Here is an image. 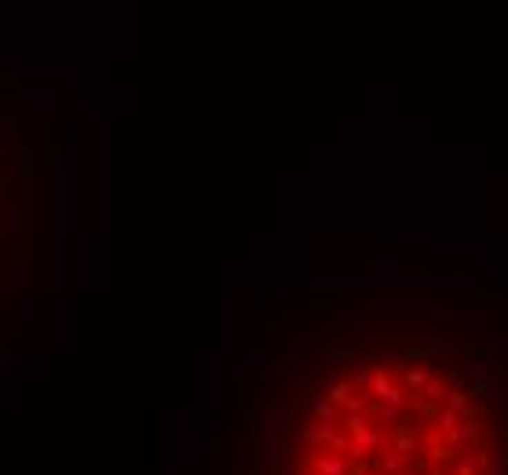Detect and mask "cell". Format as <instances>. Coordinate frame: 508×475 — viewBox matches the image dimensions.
<instances>
[{"mask_svg":"<svg viewBox=\"0 0 508 475\" xmlns=\"http://www.w3.org/2000/svg\"><path fill=\"white\" fill-rule=\"evenodd\" d=\"M370 395H373V399H377L380 406H402V402H406V391L399 388V384H391L388 369H377V373H373Z\"/></svg>","mask_w":508,"mask_h":475,"instance_id":"obj_1","label":"cell"},{"mask_svg":"<svg viewBox=\"0 0 508 475\" xmlns=\"http://www.w3.org/2000/svg\"><path fill=\"white\" fill-rule=\"evenodd\" d=\"M311 472L314 475H351V457H340V454H314L311 460Z\"/></svg>","mask_w":508,"mask_h":475,"instance_id":"obj_2","label":"cell"},{"mask_svg":"<svg viewBox=\"0 0 508 475\" xmlns=\"http://www.w3.org/2000/svg\"><path fill=\"white\" fill-rule=\"evenodd\" d=\"M435 425H439V431H442V439H446V446L461 443V413H453L450 406H442L439 417H435Z\"/></svg>","mask_w":508,"mask_h":475,"instance_id":"obj_3","label":"cell"},{"mask_svg":"<svg viewBox=\"0 0 508 475\" xmlns=\"http://www.w3.org/2000/svg\"><path fill=\"white\" fill-rule=\"evenodd\" d=\"M370 420H377V425L384 428H399L402 425V406H370Z\"/></svg>","mask_w":508,"mask_h":475,"instance_id":"obj_4","label":"cell"},{"mask_svg":"<svg viewBox=\"0 0 508 475\" xmlns=\"http://www.w3.org/2000/svg\"><path fill=\"white\" fill-rule=\"evenodd\" d=\"M490 380H493V373H490V366H468V384H472V395H490Z\"/></svg>","mask_w":508,"mask_h":475,"instance_id":"obj_5","label":"cell"},{"mask_svg":"<svg viewBox=\"0 0 508 475\" xmlns=\"http://www.w3.org/2000/svg\"><path fill=\"white\" fill-rule=\"evenodd\" d=\"M391 446H395V454L399 457H406L417 446V435H413V428L410 425H399V428H391Z\"/></svg>","mask_w":508,"mask_h":475,"instance_id":"obj_6","label":"cell"},{"mask_svg":"<svg viewBox=\"0 0 508 475\" xmlns=\"http://www.w3.org/2000/svg\"><path fill=\"white\" fill-rule=\"evenodd\" d=\"M311 409H314V417H319L322 425H337L340 420V406H333L329 399H322V395H311Z\"/></svg>","mask_w":508,"mask_h":475,"instance_id":"obj_7","label":"cell"},{"mask_svg":"<svg viewBox=\"0 0 508 475\" xmlns=\"http://www.w3.org/2000/svg\"><path fill=\"white\" fill-rule=\"evenodd\" d=\"M62 201H66V194H62V179L55 176L52 179V230L55 234H62Z\"/></svg>","mask_w":508,"mask_h":475,"instance_id":"obj_8","label":"cell"},{"mask_svg":"<svg viewBox=\"0 0 508 475\" xmlns=\"http://www.w3.org/2000/svg\"><path fill=\"white\" fill-rule=\"evenodd\" d=\"M428 380H431V369L428 366H410V369H406V388H410L413 395H421Z\"/></svg>","mask_w":508,"mask_h":475,"instance_id":"obj_9","label":"cell"},{"mask_svg":"<svg viewBox=\"0 0 508 475\" xmlns=\"http://www.w3.org/2000/svg\"><path fill=\"white\" fill-rule=\"evenodd\" d=\"M468 402H472V391H468L464 384H457V388H450V395H446V406L453 409V413H468Z\"/></svg>","mask_w":508,"mask_h":475,"instance_id":"obj_10","label":"cell"},{"mask_svg":"<svg viewBox=\"0 0 508 475\" xmlns=\"http://www.w3.org/2000/svg\"><path fill=\"white\" fill-rule=\"evenodd\" d=\"M421 399H428L431 406H435V402H442V399H446V380H442V377H431V380L424 384Z\"/></svg>","mask_w":508,"mask_h":475,"instance_id":"obj_11","label":"cell"},{"mask_svg":"<svg viewBox=\"0 0 508 475\" xmlns=\"http://www.w3.org/2000/svg\"><path fill=\"white\" fill-rule=\"evenodd\" d=\"M337 425H322V420H314V446H326V450H329V446H333L337 443Z\"/></svg>","mask_w":508,"mask_h":475,"instance_id":"obj_12","label":"cell"},{"mask_svg":"<svg viewBox=\"0 0 508 475\" xmlns=\"http://www.w3.org/2000/svg\"><path fill=\"white\" fill-rule=\"evenodd\" d=\"M326 399L333 402V406H348V402L355 399V391H351V384H348V380H340V384H333V388H329Z\"/></svg>","mask_w":508,"mask_h":475,"instance_id":"obj_13","label":"cell"},{"mask_svg":"<svg viewBox=\"0 0 508 475\" xmlns=\"http://www.w3.org/2000/svg\"><path fill=\"white\" fill-rule=\"evenodd\" d=\"M15 136H19V118H15V113H0V139L11 147V143H15Z\"/></svg>","mask_w":508,"mask_h":475,"instance_id":"obj_14","label":"cell"},{"mask_svg":"<svg viewBox=\"0 0 508 475\" xmlns=\"http://www.w3.org/2000/svg\"><path fill=\"white\" fill-rule=\"evenodd\" d=\"M453 475H479V465L472 454H457L453 457Z\"/></svg>","mask_w":508,"mask_h":475,"instance_id":"obj_15","label":"cell"},{"mask_svg":"<svg viewBox=\"0 0 508 475\" xmlns=\"http://www.w3.org/2000/svg\"><path fill=\"white\" fill-rule=\"evenodd\" d=\"M439 358H450V348L439 340H431L428 348H421V362H439Z\"/></svg>","mask_w":508,"mask_h":475,"instance_id":"obj_16","label":"cell"},{"mask_svg":"<svg viewBox=\"0 0 508 475\" xmlns=\"http://www.w3.org/2000/svg\"><path fill=\"white\" fill-rule=\"evenodd\" d=\"M344 428H348V435L366 431L370 428V413H344Z\"/></svg>","mask_w":508,"mask_h":475,"instance_id":"obj_17","label":"cell"},{"mask_svg":"<svg viewBox=\"0 0 508 475\" xmlns=\"http://www.w3.org/2000/svg\"><path fill=\"white\" fill-rule=\"evenodd\" d=\"M348 384H351V391H359L362 399H366V395H370V384H373V373H370V369H359V373H355Z\"/></svg>","mask_w":508,"mask_h":475,"instance_id":"obj_18","label":"cell"},{"mask_svg":"<svg viewBox=\"0 0 508 475\" xmlns=\"http://www.w3.org/2000/svg\"><path fill=\"white\" fill-rule=\"evenodd\" d=\"M476 465L482 468V475H498V457H493V450H479Z\"/></svg>","mask_w":508,"mask_h":475,"instance_id":"obj_19","label":"cell"},{"mask_svg":"<svg viewBox=\"0 0 508 475\" xmlns=\"http://www.w3.org/2000/svg\"><path fill=\"white\" fill-rule=\"evenodd\" d=\"M402 465H406V457H399V454L380 457V472H384V475H399V472H402Z\"/></svg>","mask_w":508,"mask_h":475,"instance_id":"obj_20","label":"cell"},{"mask_svg":"<svg viewBox=\"0 0 508 475\" xmlns=\"http://www.w3.org/2000/svg\"><path fill=\"white\" fill-rule=\"evenodd\" d=\"M19 172H22V179H30V172H33V150L30 147L19 150Z\"/></svg>","mask_w":508,"mask_h":475,"instance_id":"obj_21","label":"cell"},{"mask_svg":"<svg viewBox=\"0 0 508 475\" xmlns=\"http://www.w3.org/2000/svg\"><path fill=\"white\" fill-rule=\"evenodd\" d=\"M348 358H355L351 351H326L322 355V366H333V362H348Z\"/></svg>","mask_w":508,"mask_h":475,"instance_id":"obj_22","label":"cell"},{"mask_svg":"<svg viewBox=\"0 0 508 475\" xmlns=\"http://www.w3.org/2000/svg\"><path fill=\"white\" fill-rule=\"evenodd\" d=\"M461 439H464V443H476V439H479V425H476L472 417H468V425H461Z\"/></svg>","mask_w":508,"mask_h":475,"instance_id":"obj_23","label":"cell"},{"mask_svg":"<svg viewBox=\"0 0 508 475\" xmlns=\"http://www.w3.org/2000/svg\"><path fill=\"white\" fill-rule=\"evenodd\" d=\"M457 454L450 450V446L446 443H442V446H435V450H431V460H439V465H442V460H453Z\"/></svg>","mask_w":508,"mask_h":475,"instance_id":"obj_24","label":"cell"},{"mask_svg":"<svg viewBox=\"0 0 508 475\" xmlns=\"http://www.w3.org/2000/svg\"><path fill=\"white\" fill-rule=\"evenodd\" d=\"M0 406H15V391H4V395H0Z\"/></svg>","mask_w":508,"mask_h":475,"instance_id":"obj_25","label":"cell"},{"mask_svg":"<svg viewBox=\"0 0 508 475\" xmlns=\"http://www.w3.org/2000/svg\"><path fill=\"white\" fill-rule=\"evenodd\" d=\"M490 344H493V348H508V337H493Z\"/></svg>","mask_w":508,"mask_h":475,"instance_id":"obj_26","label":"cell"},{"mask_svg":"<svg viewBox=\"0 0 508 475\" xmlns=\"http://www.w3.org/2000/svg\"><path fill=\"white\" fill-rule=\"evenodd\" d=\"M303 475H314V472H303Z\"/></svg>","mask_w":508,"mask_h":475,"instance_id":"obj_27","label":"cell"},{"mask_svg":"<svg viewBox=\"0 0 508 475\" xmlns=\"http://www.w3.org/2000/svg\"><path fill=\"white\" fill-rule=\"evenodd\" d=\"M399 475H402V472H399Z\"/></svg>","mask_w":508,"mask_h":475,"instance_id":"obj_28","label":"cell"},{"mask_svg":"<svg viewBox=\"0 0 508 475\" xmlns=\"http://www.w3.org/2000/svg\"><path fill=\"white\" fill-rule=\"evenodd\" d=\"M479 475H482V472H479Z\"/></svg>","mask_w":508,"mask_h":475,"instance_id":"obj_29","label":"cell"}]
</instances>
